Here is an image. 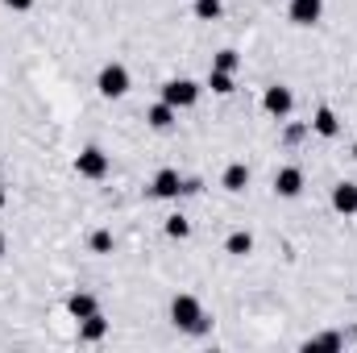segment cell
<instances>
[{
    "instance_id": "obj_1",
    "label": "cell",
    "mask_w": 357,
    "mask_h": 353,
    "mask_svg": "<svg viewBox=\"0 0 357 353\" xmlns=\"http://www.w3.org/2000/svg\"><path fill=\"white\" fill-rule=\"evenodd\" d=\"M171 316H175L178 329H187V333H204V329H208V316H204V308H199L195 295H175Z\"/></svg>"
},
{
    "instance_id": "obj_2",
    "label": "cell",
    "mask_w": 357,
    "mask_h": 353,
    "mask_svg": "<svg viewBox=\"0 0 357 353\" xmlns=\"http://www.w3.org/2000/svg\"><path fill=\"white\" fill-rule=\"evenodd\" d=\"M96 88H100V96H104V100H121L125 91L133 88V80H129V71H125L121 63H108V67H100Z\"/></svg>"
},
{
    "instance_id": "obj_3",
    "label": "cell",
    "mask_w": 357,
    "mask_h": 353,
    "mask_svg": "<svg viewBox=\"0 0 357 353\" xmlns=\"http://www.w3.org/2000/svg\"><path fill=\"white\" fill-rule=\"evenodd\" d=\"M162 100H167L171 108H191V104L199 100V84H191V80H171V84H162Z\"/></svg>"
},
{
    "instance_id": "obj_4",
    "label": "cell",
    "mask_w": 357,
    "mask_h": 353,
    "mask_svg": "<svg viewBox=\"0 0 357 353\" xmlns=\"http://www.w3.org/2000/svg\"><path fill=\"white\" fill-rule=\"evenodd\" d=\"M75 171H79L84 179H104L108 175V154H104L100 146H88V150L75 158Z\"/></svg>"
},
{
    "instance_id": "obj_5",
    "label": "cell",
    "mask_w": 357,
    "mask_h": 353,
    "mask_svg": "<svg viewBox=\"0 0 357 353\" xmlns=\"http://www.w3.org/2000/svg\"><path fill=\"white\" fill-rule=\"evenodd\" d=\"M262 104H266L270 117H291V108H295V96H291V88H282V84H274V88H266V96H262Z\"/></svg>"
},
{
    "instance_id": "obj_6",
    "label": "cell",
    "mask_w": 357,
    "mask_h": 353,
    "mask_svg": "<svg viewBox=\"0 0 357 353\" xmlns=\"http://www.w3.org/2000/svg\"><path fill=\"white\" fill-rule=\"evenodd\" d=\"M178 191H183V179H178V171H171V167L158 171L154 183H150V195H154V200H175Z\"/></svg>"
},
{
    "instance_id": "obj_7",
    "label": "cell",
    "mask_w": 357,
    "mask_h": 353,
    "mask_svg": "<svg viewBox=\"0 0 357 353\" xmlns=\"http://www.w3.org/2000/svg\"><path fill=\"white\" fill-rule=\"evenodd\" d=\"M320 13H324V0H291V8H287V17L295 25H316Z\"/></svg>"
},
{
    "instance_id": "obj_8",
    "label": "cell",
    "mask_w": 357,
    "mask_h": 353,
    "mask_svg": "<svg viewBox=\"0 0 357 353\" xmlns=\"http://www.w3.org/2000/svg\"><path fill=\"white\" fill-rule=\"evenodd\" d=\"M274 191H278L282 200H295V195L303 191V171H299V167H282V171L274 175Z\"/></svg>"
},
{
    "instance_id": "obj_9",
    "label": "cell",
    "mask_w": 357,
    "mask_h": 353,
    "mask_svg": "<svg viewBox=\"0 0 357 353\" xmlns=\"http://www.w3.org/2000/svg\"><path fill=\"white\" fill-rule=\"evenodd\" d=\"M333 208L345 212V216H354L357 212V183H337L333 187Z\"/></svg>"
},
{
    "instance_id": "obj_10",
    "label": "cell",
    "mask_w": 357,
    "mask_h": 353,
    "mask_svg": "<svg viewBox=\"0 0 357 353\" xmlns=\"http://www.w3.org/2000/svg\"><path fill=\"white\" fill-rule=\"evenodd\" d=\"M175 117H178V108H171L167 100H162V104H154V108L146 112V121H150V129H158V133H162V129H171V125H175Z\"/></svg>"
},
{
    "instance_id": "obj_11",
    "label": "cell",
    "mask_w": 357,
    "mask_h": 353,
    "mask_svg": "<svg viewBox=\"0 0 357 353\" xmlns=\"http://www.w3.org/2000/svg\"><path fill=\"white\" fill-rule=\"evenodd\" d=\"M67 308H71V316H75V320H88V316H96V295L75 291V295L67 299Z\"/></svg>"
},
{
    "instance_id": "obj_12",
    "label": "cell",
    "mask_w": 357,
    "mask_h": 353,
    "mask_svg": "<svg viewBox=\"0 0 357 353\" xmlns=\"http://www.w3.org/2000/svg\"><path fill=\"white\" fill-rule=\"evenodd\" d=\"M312 129H316L320 137H337V133H341V121H337V112H333V108H320V112H316V121H312Z\"/></svg>"
},
{
    "instance_id": "obj_13",
    "label": "cell",
    "mask_w": 357,
    "mask_h": 353,
    "mask_svg": "<svg viewBox=\"0 0 357 353\" xmlns=\"http://www.w3.org/2000/svg\"><path fill=\"white\" fill-rule=\"evenodd\" d=\"M245 183H250V167L245 163H233L225 171V191H245Z\"/></svg>"
},
{
    "instance_id": "obj_14",
    "label": "cell",
    "mask_w": 357,
    "mask_h": 353,
    "mask_svg": "<svg viewBox=\"0 0 357 353\" xmlns=\"http://www.w3.org/2000/svg\"><path fill=\"white\" fill-rule=\"evenodd\" d=\"M225 250H229L233 258H245V254H254V237H250V233H233V237L225 241Z\"/></svg>"
},
{
    "instance_id": "obj_15",
    "label": "cell",
    "mask_w": 357,
    "mask_h": 353,
    "mask_svg": "<svg viewBox=\"0 0 357 353\" xmlns=\"http://www.w3.org/2000/svg\"><path fill=\"white\" fill-rule=\"evenodd\" d=\"M208 88L216 91V96H229V91H233V75H229V71H216V67H212V71H208Z\"/></svg>"
},
{
    "instance_id": "obj_16",
    "label": "cell",
    "mask_w": 357,
    "mask_h": 353,
    "mask_svg": "<svg viewBox=\"0 0 357 353\" xmlns=\"http://www.w3.org/2000/svg\"><path fill=\"white\" fill-rule=\"evenodd\" d=\"M104 333H108V320H104L100 312H96V316H88V320H84V341H100Z\"/></svg>"
},
{
    "instance_id": "obj_17",
    "label": "cell",
    "mask_w": 357,
    "mask_h": 353,
    "mask_svg": "<svg viewBox=\"0 0 357 353\" xmlns=\"http://www.w3.org/2000/svg\"><path fill=\"white\" fill-rule=\"evenodd\" d=\"M220 13H225L220 0H195V17H199V21H216Z\"/></svg>"
},
{
    "instance_id": "obj_18",
    "label": "cell",
    "mask_w": 357,
    "mask_h": 353,
    "mask_svg": "<svg viewBox=\"0 0 357 353\" xmlns=\"http://www.w3.org/2000/svg\"><path fill=\"white\" fill-rule=\"evenodd\" d=\"M167 237H175V241L191 237V225H187V216H167Z\"/></svg>"
},
{
    "instance_id": "obj_19",
    "label": "cell",
    "mask_w": 357,
    "mask_h": 353,
    "mask_svg": "<svg viewBox=\"0 0 357 353\" xmlns=\"http://www.w3.org/2000/svg\"><path fill=\"white\" fill-rule=\"evenodd\" d=\"M237 63H241V59H237V50H220L212 67H216V71H229V75H233V71H237Z\"/></svg>"
},
{
    "instance_id": "obj_20",
    "label": "cell",
    "mask_w": 357,
    "mask_h": 353,
    "mask_svg": "<svg viewBox=\"0 0 357 353\" xmlns=\"http://www.w3.org/2000/svg\"><path fill=\"white\" fill-rule=\"evenodd\" d=\"M91 250H96V254H108V250H112V233H108V229H96V233H91Z\"/></svg>"
},
{
    "instance_id": "obj_21",
    "label": "cell",
    "mask_w": 357,
    "mask_h": 353,
    "mask_svg": "<svg viewBox=\"0 0 357 353\" xmlns=\"http://www.w3.org/2000/svg\"><path fill=\"white\" fill-rule=\"evenodd\" d=\"M312 345H328V350H341V337H337V333H324V337H312Z\"/></svg>"
},
{
    "instance_id": "obj_22",
    "label": "cell",
    "mask_w": 357,
    "mask_h": 353,
    "mask_svg": "<svg viewBox=\"0 0 357 353\" xmlns=\"http://www.w3.org/2000/svg\"><path fill=\"white\" fill-rule=\"evenodd\" d=\"M4 4H8L13 13H25V8H33V0H4Z\"/></svg>"
},
{
    "instance_id": "obj_23",
    "label": "cell",
    "mask_w": 357,
    "mask_h": 353,
    "mask_svg": "<svg viewBox=\"0 0 357 353\" xmlns=\"http://www.w3.org/2000/svg\"><path fill=\"white\" fill-rule=\"evenodd\" d=\"M303 133H307V129H303V125H291V129H287V142H299V137H303Z\"/></svg>"
},
{
    "instance_id": "obj_24",
    "label": "cell",
    "mask_w": 357,
    "mask_h": 353,
    "mask_svg": "<svg viewBox=\"0 0 357 353\" xmlns=\"http://www.w3.org/2000/svg\"><path fill=\"white\" fill-rule=\"evenodd\" d=\"M4 200H8V195H4V187H0V208H4Z\"/></svg>"
},
{
    "instance_id": "obj_25",
    "label": "cell",
    "mask_w": 357,
    "mask_h": 353,
    "mask_svg": "<svg viewBox=\"0 0 357 353\" xmlns=\"http://www.w3.org/2000/svg\"><path fill=\"white\" fill-rule=\"evenodd\" d=\"M354 158H357V146H354Z\"/></svg>"
}]
</instances>
